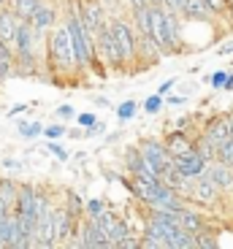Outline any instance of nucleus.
Masks as SVG:
<instances>
[{"label":"nucleus","mask_w":233,"mask_h":249,"mask_svg":"<svg viewBox=\"0 0 233 249\" xmlns=\"http://www.w3.org/2000/svg\"><path fill=\"white\" fill-rule=\"evenodd\" d=\"M95 122H98L95 111H82V114H76V124H82V127H92Z\"/></svg>","instance_id":"obj_31"},{"label":"nucleus","mask_w":233,"mask_h":249,"mask_svg":"<svg viewBox=\"0 0 233 249\" xmlns=\"http://www.w3.org/2000/svg\"><path fill=\"white\" fill-rule=\"evenodd\" d=\"M14 212H17L19 217L36 219V222H38V187H36V184H27V181H22Z\"/></svg>","instance_id":"obj_12"},{"label":"nucleus","mask_w":233,"mask_h":249,"mask_svg":"<svg viewBox=\"0 0 233 249\" xmlns=\"http://www.w3.org/2000/svg\"><path fill=\"white\" fill-rule=\"evenodd\" d=\"M63 136H68V127H65L60 119H54V122H49L44 127V138H46V141H60Z\"/></svg>","instance_id":"obj_24"},{"label":"nucleus","mask_w":233,"mask_h":249,"mask_svg":"<svg viewBox=\"0 0 233 249\" xmlns=\"http://www.w3.org/2000/svg\"><path fill=\"white\" fill-rule=\"evenodd\" d=\"M187 95H165V106H184Z\"/></svg>","instance_id":"obj_33"},{"label":"nucleus","mask_w":233,"mask_h":249,"mask_svg":"<svg viewBox=\"0 0 233 249\" xmlns=\"http://www.w3.org/2000/svg\"><path fill=\"white\" fill-rule=\"evenodd\" d=\"M125 171L130 176H139V179H146V181H163V176L155 171V165H152L149 160H146V155L141 152V146L136 143V146H130V149H125Z\"/></svg>","instance_id":"obj_7"},{"label":"nucleus","mask_w":233,"mask_h":249,"mask_svg":"<svg viewBox=\"0 0 233 249\" xmlns=\"http://www.w3.org/2000/svg\"><path fill=\"white\" fill-rule=\"evenodd\" d=\"M106 209H108V200L101 198V195H92V198H87V203H84V214H87V217H101Z\"/></svg>","instance_id":"obj_21"},{"label":"nucleus","mask_w":233,"mask_h":249,"mask_svg":"<svg viewBox=\"0 0 233 249\" xmlns=\"http://www.w3.org/2000/svg\"><path fill=\"white\" fill-rule=\"evenodd\" d=\"M95 46H98V60H101V65L108 73H125V65H122L120 49H117V41H114V33L108 22L98 30V44Z\"/></svg>","instance_id":"obj_4"},{"label":"nucleus","mask_w":233,"mask_h":249,"mask_svg":"<svg viewBox=\"0 0 233 249\" xmlns=\"http://www.w3.org/2000/svg\"><path fill=\"white\" fill-rule=\"evenodd\" d=\"M174 165H177V171L184 176V179L193 181V179H198V176L206 174L209 160L201 155V149H198V143H196L193 152H187V155H182V157H174Z\"/></svg>","instance_id":"obj_10"},{"label":"nucleus","mask_w":233,"mask_h":249,"mask_svg":"<svg viewBox=\"0 0 233 249\" xmlns=\"http://www.w3.org/2000/svg\"><path fill=\"white\" fill-rule=\"evenodd\" d=\"M163 106H165V95H160V92H152L149 98H146L144 103H141V108H144L146 114H152V117L163 111Z\"/></svg>","instance_id":"obj_23"},{"label":"nucleus","mask_w":233,"mask_h":249,"mask_svg":"<svg viewBox=\"0 0 233 249\" xmlns=\"http://www.w3.org/2000/svg\"><path fill=\"white\" fill-rule=\"evenodd\" d=\"M46 152H49V155L54 157L57 162H68V160H71V152H68V149H63V146H60V141H49Z\"/></svg>","instance_id":"obj_26"},{"label":"nucleus","mask_w":233,"mask_h":249,"mask_svg":"<svg viewBox=\"0 0 233 249\" xmlns=\"http://www.w3.org/2000/svg\"><path fill=\"white\" fill-rule=\"evenodd\" d=\"M114 114H117L120 122H130V119H136V114H139V103L127 98V100H122L120 106L114 108Z\"/></svg>","instance_id":"obj_20"},{"label":"nucleus","mask_w":233,"mask_h":249,"mask_svg":"<svg viewBox=\"0 0 233 249\" xmlns=\"http://www.w3.org/2000/svg\"><path fill=\"white\" fill-rule=\"evenodd\" d=\"M231 3H233V0H231Z\"/></svg>","instance_id":"obj_48"},{"label":"nucleus","mask_w":233,"mask_h":249,"mask_svg":"<svg viewBox=\"0 0 233 249\" xmlns=\"http://www.w3.org/2000/svg\"><path fill=\"white\" fill-rule=\"evenodd\" d=\"M177 87V79H165L163 84H160L158 89H155V92H160V95H171V89Z\"/></svg>","instance_id":"obj_34"},{"label":"nucleus","mask_w":233,"mask_h":249,"mask_svg":"<svg viewBox=\"0 0 233 249\" xmlns=\"http://www.w3.org/2000/svg\"><path fill=\"white\" fill-rule=\"evenodd\" d=\"M206 176L215 181L225 195L233 190V165H228V162L212 160V162H209V168H206Z\"/></svg>","instance_id":"obj_13"},{"label":"nucleus","mask_w":233,"mask_h":249,"mask_svg":"<svg viewBox=\"0 0 233 249\" xmlns=\"http://www.w3.org/2000/svg\"><path fill=\"white\" fill-rule=\"evenodd\" d=\"M103 136H106V122L103 119H98L92 127H84V138H103Z\"/></svg>","instance_id":"obj_29"},{"label":"nucleus","mask_w":233,"mask_h":249,"mask_svg":"<svg viewBox=\"0 0 233 249\" xmlns=\"http://www.w3.org/2000/svg\"><path fill=\"white\" fill-rule=\"evenodd\" d=\"M27 111H30V106H27V103H17L14 108H8V119L19 117V114H27Z\"/></svg>","instance_id":"obj_35"},{"label":"nucleus","mask_w":233,"mask_h":249,"mask_svg":"<svg viewBox=\"0 0 233 249\" xmlns=\"http://www.w3.org/2000/svg\"><path fill=\"white\" fill-rule=\"evenodd\" d=\"M139 146H141V152L146 155V160L155 165V171H158L160 176L165 174V171L174 165V155L168 152V146H165V141L163 138H155V136H144V138H139Z\"/></svg>","instance_id":"obj_6"},{"label":"nucleus","mask_w":233,"mask_h":249,"mask_svg":"<svg viewBox=\"0 0 233 249\" xmlns=\"http://www.w3.org/2000/svg\"><path fill=\"white\" fill-rule=\"evenodd\" d=\"M233 136V122H231V111L225 114H215V117H209L206 122H203L201 127V141L209 143V146H220L222 141H228V138Z\"/></svg>","instance_id":"obj_5"},{"label":"nucleus","mask_w":233,"mask_h":249,"mask_svg":"<svg viewBox=\"0 0 233 249\" xmlns=\"http://www.w3.org/2000/svg\"><path fill=\"white\" fill-rule=\"evenodd\" d=\"M231 122H233V111H231Z\"/></svg>","instance_id":"obj_45"},{"label":"nucleus","mask_w":233,"mask_h":249,"mask_svg":"<svg viewBox=\"0 0 233 249\" xmlns=\"http://www.w3.org/2000/svg\"><path fill=\"white\" fill-rule=\"evenodd\" d=\"M0 8H11V0H0Z\"/></svg>","instance_id":"obj_43"},{"label":"nucleus","mask_w":233,"mask_h":249,"mask_svg":"<svg viewBox=\"0 0 233 249\" xmlns=\"http://www.w3.org/2000/svg\"><path fill=\"white\" fill-rule=\"evenodd\" d=\"M217 160H220V162H228V165H233V136L217 146Z\"/></svg>","instance_id":"obj_25"},{"label":"nucleus","mask_w":233,"mask_h":249,"mask_svg":"<svg viewBox=\"0 0 233 249\" xmlns=\"http://www.w3.org/2000/svg\"><path fill=\"white\" fill-rule=\"evenodd\" d=\"M201 136V133H198ZM198 136L193 130H182V127H174V130H168L163 136V141H165V146H168V152L174 157H182V155H187V152H193L196 149V143H198Z\"/></svg>","instance_id":"obj_11"},{"label":"nucleus","mask_w":233,"mask_h":249,"mask_svg":"<svg viewBox=\"0 0 233 249\" xmlns=\"http://www.w3.org/2000/svg\"><path fill=\"white\" fill-rule=\"evenodd\" d=\"M76 6H79V17L84 22V30L98 38V30L111 19L106 14V8L101 6V0H76Z\"/></svg>","instance_id":"obj_8"},{"label":"nucleus","mask_w":233,"mask_h":249,"mask_svg":"<svg viewBox=\"0 0 233 249\" xmlns=\"http://www.w3.org/2000/svg\"><path fill=\"white\" fill-rule=\"evenodd\" d=\"M127 6L136 8V6H149V0H127Z\"/></svg>","instance_id":"obj_40"},{"label":"nucleus","mask_w":233,"mask_h":249,"mask_svg":"<svg viewBox=\"0 0 233 249\" xmlns=\"http://www.w3.org/2000/svg\"><path fill=\"white\" fill-rule=\"evenodd\" d=\"M44 60H46V79L54 84H76L82 71L73 54V44H71V33L65 27V22L54 27L46 38V49H44Z\"/></svg>","instance_id":"obj_1"},{"label":"nucleus","mask_w":233,"mask_h":249,"mask_svg":"<svg viewBox=\"0 0 233 249\" xmlns=\"http://www.w3.org/2000/svg\"><path fill=\"white\" fill-rule=\"evenodd\" d=\"M222 198H225V193H222L220 187L215 184V181L209 179L206 174L198 176V179H193V184H190V193H187V200L193 206H198V209H217V206L222 203Z\"/></svg>","instance_id":"obj_3"},{"label":"nucleus","mask_w":233,"mask_h":249,"mask_svg":"<svg viewBox=\"0 0 233 249\" xmlns=\"http://www.w3.org/2000/svg\"><path fill=\"white\" fill-rule=\"evenodd\" d=\"M8 79H17V52H14L11 44L0 41V87Z\"/></svg>","instance_id":"obj_16"},{"label":"nucleus","mask_w":233,"mask_h":249,"mask_svg":"<svg viewBox=\"0 0 233 249\" xmlns=\"http://www.w3.org/2000/svg\"><path fill=\"white\" fill-rule=\"evenodd\" d=\"M196 247L198 249H217L220 241H217V228H209V231L198 233L196 236Z\"/></svg>","instance_id":"obj_22"},{"label":"nucleus","mask_w":233,"mask_h":249,"mask_svg":"<svg viewBox=\"0 0 233 249\" xmlns=\"http://www.w3.org/2000/svg\"><path fill=\"white\" fill-rule=\"evenodd\" d=\"M184 3H187V0H165V8H168V11H179V14H182Z\"/></svg>","instance_id":"obj_37"},{"label":"nucleus","mask_w":233,"mask_h":249,"mask_svg":"<svg viewBox=\"0 0 233 249\" xmlns=\"http://www.w3.org/2000/svg\"><path fill=\"white\" fill-rule=\"evenodd\" d=\"M19 25H22V19L14 14V8H0V41H3V44L14 46L17 33H19Z\"/></svg>","instance_id":"obj_14"},{"label":"nucleus","mask_w":233,"mask_h":249,"mask_svg":"<svg viewBox=\"0 0 233 249\" xmlns=\"http://www.w3.org/2000/svg\"><path fill=\"white\" fill-rule=\"evenodd\" d=\"M0 249H3V244H0Z\"/></svg>","instance_id":"obj_46"},{"label":"nucleus","mask_w":233,"mask_h":249,"mask_svg":"<svg viewBox=\"0 0 233 249\" xmlns=\"http://www.w3.org/2000/svg\"><path fill=\"white\" fill-rule=\"evenodd\" d=\"M228 195H231V206H233V190H231V193H228Z\"/></svg>","instance_id":"obj_44"},{"label":"nucleus","mask_w":233,"mask_h":249,"mask_svg":"<svg viewBox=\"0 0 233 249\" xmlns=\"http://www.w3.org/2000/svg\"><path fill=\"white\" fill-rule=\"evenodd\" d=\"M182 17L187 19V22H215V19H220L206 6V0H187L184 8H182Z\"/></svg>","instance_id":"obj_15"},{"label":"nucleus","mask_w":233,"mask_h":249,"mask_svg":"<svg viewBox=\"0 0 233 249\" xmlns=\"http://www.w3.org/2000/svg\"><path fill=\"white\" fill-rule=\"evenodd\" d=\"M54 119H60V122H73V119H76V108L71 106V103H63V106L54 108Z\"/></svg>","instance_id":"obj_27"},{"label":"nucleus","mask_w":233,"mask_h":249,"mask_svg":"<svg viewBox=\"0 0 233 249\" xmlns=\"http://www.w3.org/2000/svg\"><path fill=\"white\" fill-rule=\"evenodd\" d=\"M108 25H111L114 41H117V49H120L125 73L136 76V68H139V33H136V25H133L130 14L111 17L108 19Z\"/></svg>","instance_id":"obj_2"},{"label":"nucleus","mask_w":233,"mask_h":249,"mask_svg":"<svg viewBox=\"0 0 233 249\" xmlns=\"http://www.w3.org/2000/svg\"><path fill=\"white\" fill-rule=\"evenodd\" d=\"M38 6H41V0H11V8L19 19H30Z\"/></svg>","instance_id":"obj_19"},{"label":"nucleus","mask_w":233,"mask_h":249,"mask_svg":"<svg viewBox=\"0 0 233 249\" xmlns=\"http://www.w3.org/2000/svg\"><path fill=\"white\" fill-rule=\"evenodd\" d=\"M68 138H73V141H82V138H84V127L79 124V127H73V130H68Z\"/></svg>","instance_id":"obj_38"},{"label":"nucleus","mask_w":233,"mask_h":249,"mask_svg":"<svg viewBox=\"0 0 233 249\" xmlns=\"http://www.w3.org/2000/svg\"><path fill=\"white\" fill-rule=\"evenodd\" d=\"M30 22H33V27L38 30V36L49 38V33L63 22V17L57 14V6L52 3V0H41V6L36 8V14L30 17Z\"/></svg>","instance_id":"obj_9"},{"label":"nucleus","mask_w":233,"mask_h":249,"mask_svg":"<svg viewBox=\"0 0 233 249\" xmlns=\"http://www.w3.org/2000/svg\"><path fill=\"white\" fill-rule=\"evenodd\" d=\"M44 127H46V124H41L38 119H30V122H27V119H22V122H17V133L22 138H27V141L41 138V136H44Z\"/></svg>","instance_id":"obj_17"},{"label":"nucleus","mask_w":233,"mask_h":249,"mask_svg":"<svg viewBox=\"0 0 233 249\" xmlns=\"http://www.w3.org/2000/svg\"><path fill=\"white\" fill-rule=\"evenodd\" d=\"M228 76H231V71H215L212 76H206V81H209V87L222 89L225 87V81H228Z\"/></svg>","instance_id":"obj_28"},{"label":"nucleus","mask_w":233,"mask_h":249,"mask_svg":"<svg viewBox=\"0 0 233 249\" xmlns=\"http://www.w3.org/2000/svg\"><path fill=\"white\" fill-rule=\"evenodd\" d=\"M90 100H92V106H98V108H108V106H111L108 98H103V95H90Z\"/></svg>","instance_id":"obj_36"},{"label":"nucleus","mask_w":233,"mask_h":249,"mask_svg":"<svg viewBox=\"0 0 233 249\" xmlns=\"http://www.w3.org/2000/svg\"><path fill=\"white\" fill-rule=\"evenodd\" d=\"M217 54H220V57H228V54H233V41H231V44H222L220 49H217Z\"/></svg>","instance_id":"obj_39"},{"label":"nucleus","mask_w":233,"mask_h":249,"mask_svg":"<svg viewBox=\"0 0 233 249\" xmlns=\"http://www.w3.org/2000/svg\"><path fill=\"white\" fill-rule=\"evenodd\" d=\"M225 17H228V19H231V25H233V3H231V6H228V11H225Z\"/></svg>","instance_id":"obj_42"},{"label":"nucleus","mask_w":233,"mask_h":249,"mask_svg":"<svg viewBox=\"0 0 233 249\" xmlns=\"http://www.w3.org/2000/svg\"><path fill=\"white\" fill-rule=\"evenodd\" d=\"M206 6L217 14V17H225L228 6H231V0H206Z\"/></svg>","instance_id":"obj_30"},{"label":"nucleus","mask_w":233,"mask_h":249,"mask_svg":"<svg viewBox=\"0 0 233 249\" xmlns=\"http://www.w3.org/2000/svg\"><path fill=\"white\" fill-rule=\"evenodd\" d=\"M222 89H225V92H233V71H231V76H228V81H225V87Z\"/></svg>","instance_id":"obj_41"},{"label":"nucleus","mask_w":233,"mask_h":249,"mask_svg":"<svg viewBox=\"0 0 233 249\" xmlns=\"http://www.w3.org/2000/svg\"><path fill=\"white\" fill-rule=\"evenodd\" d=\"M19 187H22V181L17 179H8V176H0V195L11 203V209L17 206V195H19Z\"/></svg>","instance_id":"obj_18"},{"label":"nucleus","mask_w":233,"mask_h":249,"mask_svg":"<svg viewBox=\"0 0 233 249\" xmlns=\"http://www.w3.org/2000/svg\"><path fill=\"white\" fill-rule=\"evenodd\" d=\"M231 231H233V228H231Z\"/></svg>","instance_id":"obj_47"},{"label":"nucleus","mask_w":233,"mask_h":249,"mask_svg":"<svg viewBox=\"0 0 233 249\" xmlns=\"http://www.w3.org/2000/svg\"><path fill=\"white\" fill-rule=\"evenodd\" d=\"M0 165H3L6 171H25V162L17 160V157H3V160H0Z\"/></svg>","instance_id":"obj_32"}]
</instances>
